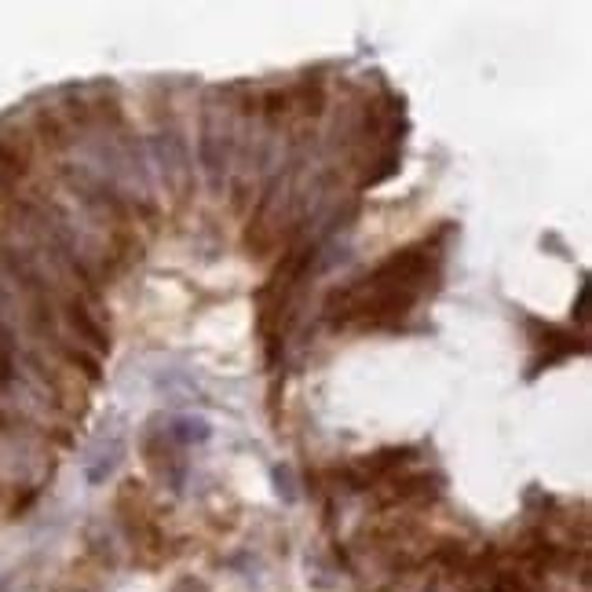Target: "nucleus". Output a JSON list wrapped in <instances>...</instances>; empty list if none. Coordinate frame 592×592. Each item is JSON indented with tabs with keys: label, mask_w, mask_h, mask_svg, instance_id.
Segmentation results:
<instances>
[{
	"label": "nucleus",
	"mask_w": 592,
	"mask_h": 592,
	"mask_svg": "<svg viewBox=\"0 0 592 592\" xmlns=\"http://www.w3.org/2000/svg\"><path fill=\"white\" fill-rule=\"evenodd\" d=\"M66 322H70V329H74L77 337L85 340L92 351H106V348H110V340H106V329L99 326L96 311H88L81 300H70V304H66Z\"/></svg>",
	"instance_id": "nucleus-4"
},
{
	"label": "nucleus",
	"mask_w": 592,
	"mask_h": 592,
	"mask_svg": "<svg viewBox=\"0 0 592 592\" xmlns=\"http://www.w3.org/2000/svg\"><path fill=\"white\" fill-rule=\"evenodd\" d=\"M150 150H154V161H158L165 187L176 198H183V194L191 191V154H187V143L176 132H158V136L150 139Z\"/></svg>",
	"instance_id": "nucleus-2"
},
{
	"label": "nucleus",
	"mask_w": 592,
	"mask_h": 592,
	"mask_svg": "<svg viewBox=\"0 0 592 592\" xmlns=\"http://www.w3.org/2000/svg\"><path fill=\"white\" fill-rule=\"evenodd\" d=\"M307 578H311V585H318V589H333V585H337V574H333V567H329L322 556H307Z\"/></svg>",
	"instance_id": "nucleus-7"
},
{
	"label": "nucleus",
	"mask_w": 592,
	"mask_h": 592,
	"mask_svg": "<svg viewBox=\"0 0 592 592\" xmlns=\"http://www.w3.org/2000/svg\"><path fill=\"white\" fill-rule=\"evenodd\" d=\"M121 457H125V443L110 435V439H99L92 446V454L85 457V479L88 483H106V479L114 476V468L121 465Z\"/></svg>",
	"instance_id": "nucleus-3"
},
{
	"label": "nucleus",
	"mask_w": 592,
	"mask_h": 592,
	"mask_svg": "<svg viewBox=\"0 0 592 592\" xmlns=\"http://www.w3.org/2000/svg\"><path fill=\"white\" fill-rule=\"evenodd\" d=\"M271 483H275V494L282 497V505H296V501H300V483H296L293 465L271 468Z\"/></svg>",
	"instance_id": "nucleus-6"
},
{
	"label": "nucleus",
	"mask_w": 592,
	"mask_h": 592,
	"mask_svg": "<svg viewBox=\"0 0 592 592\" xmlns=\"http://www.w3.org/2000/svg\"><path fill=\"white\" fill-rule=\"evenodd\" d=\"M0 183H4V169H0Z\"/></svg>",
	"instance_id": "nucleus-9"
},
{
	"label": "nucleus",
	"mask_w": 592,
	"mask_h": 592,
	"mask_svg": "<svg viewBox=\"0 0 592 592\" xmlns=\"http://www.w3.org/2000/svg\"><path fill=\"white\" fill-rule=\"evenodd\" d=\"M209 421L205 417H176L169 428V439L172 443H180V446H201V443H209Z\"/></svg>",
	"instance_id": "nucleus-5"
},
{
	"label": "nucleus",
	"mask_w": 592,
	"mask_h": 592,
	"mask_svg": "<svg viewBox=\"0 0 592 592\" xmlns=\"http://www.w3.org/2000/svg\"><path fill=\"white\" fill-rule=\"evenodd\" d=\"M234 121L223 106H209L205 117H201V136H198V161L209 172V187L212 191H223V176H227V165H231L234 154Z\"/></svg>",
	"instance_id": "nucleus-1"
},
{
	"label": "nucleus",
	"mask_w": 592,
	"mask_h": 592,
	"mask_svg": "<svg viewBox=\"0 0 592 592\" xmlns=\"http://www.w3.org/2000/svg\"><path fill=\"white\" fill-rule=\"evenodd\" d=\"M172 592H209L201 582H194V578H180V582L172 585Z\"/></svg>",
	"instance_id": "nucleus-8"
}]
</instances>
